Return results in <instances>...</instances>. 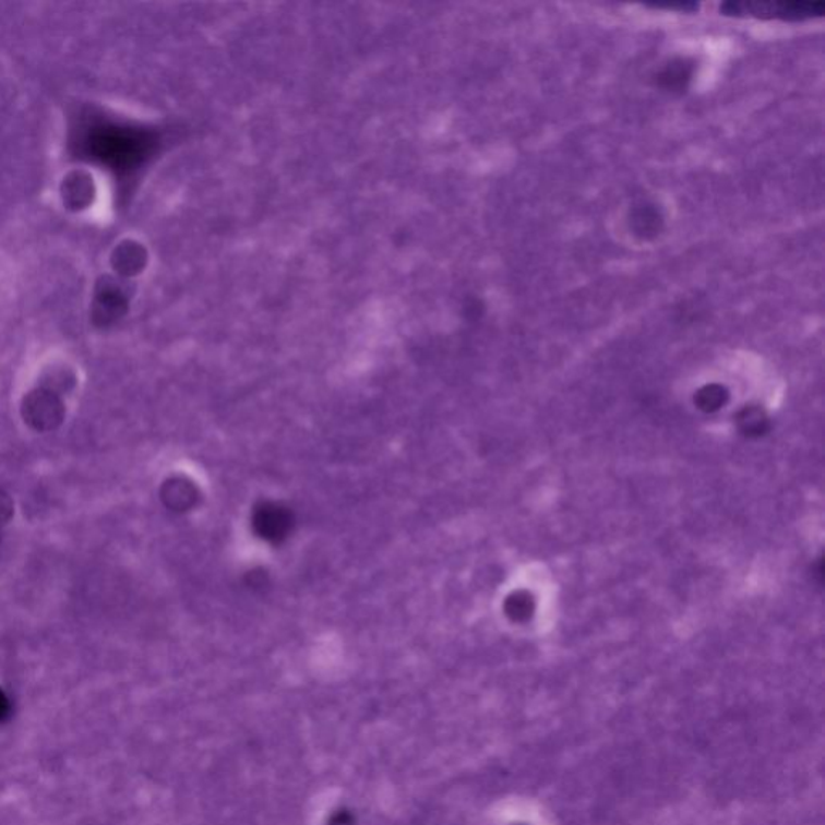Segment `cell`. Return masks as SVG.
Masks as SVG:
<instances>
[{
    "label": "cell",
    "mask_w": 825,
    "mask_h": 825,
    "mask_svg": "<svg viewBox=\"0 0 825 825\" xmlns=\"http://www.w3.org/2000/svg\"><path fill=\"white\" fill-rule=\"evenodd\" d=\"M724 16L733 19L780 20L806 22L825 15L824 2H724L719 7Z\"/></svg>",
    "instance_id": "6da1fadb"
},
{
    "label": "cell",
    "mask_w": 825,
    "mask_h": 825,
    "mask_svg": "<svg viewBox=\"0 0 825 825\" xmlns=\"http://www.w3.org/2000/svg\"><path fill=\"white\" fill-rule=\"evenodd\" d=\"M631 225L638 238H656L661 231L662 216L654 205H642L632 213Z\"/></svg>",
    "instance_id": "7a4b0ae2"
},
{
    "label": "cell",
    "mask_w": 825,
    "mask_h": 825,
    "mask_svg": "<svg viewBox=\"0 0 825 825\" xmlns=\"http://www.w3.org/2000/svg\"><path fill=\"white\" fill-rule=\"evenodd\" d=\"M693 69L695 65L689 60H674L658 74V84L668 91H684L692 80Z\"/></svg>",
    "instance_id": "3957f363"
},
{
    "label": "cell",
    "mask_w": 825,
    "mask_h": 825,
    "mask_svg": "<svg viewBox=\"0 0 825 825\" xmlns=\"http://www.w3.org/2000/svg\"><path fill=\"white\" fill-rule=\"evenodd\" d=\"M645 7L656 10H669V12L696 13L700 10L698 2H655L645 3Z\"/></svg>",
    "instance_id": "277c9868"
}]
</instances>
